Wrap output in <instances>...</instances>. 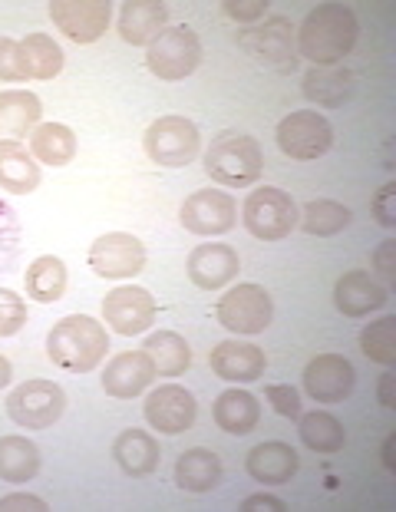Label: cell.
Masks as SVG:
<instances>
[{"label":"cell","mask_w":396,"mask_h":512,"mask_svg":"<svg viewBox=\"0 0 396 512\" xmlns=\"http://www.w3.org/2000/svg\"><path fill=\"white\" fill-rule=\"evenodd\" d=\"M357 37H360V20L347 4H317L304 17L301 30L294 34V43H297V57L311 60L321 70L350 57V50L357 47Z\"/></svg>","instance_id":"cell-1"},{"label":"cell","mask_w":396,"mask_h":512,"mask_svg":"<svg viewBox=\"0 0 396 512\" xmlns=\"http://www.w3.org/2000/svg\"><path fill=\"white\" fill-rule=\"evenodd\" d=\"M47 354L66 374H90L109 354L106 328L96 318H86V314H70V318H63L50 328Z\"/></svg>","instance_id":"cell-2"},{"label":"cell","mask_w":396,"mask_h":512,"mask_svg":"<svg viewBox=\"0 0 396 512\" xmlns=\"http://www.w3.org/2000/svg\"><path fill=\"white\" fill-rule=\"evenodd\" d=\"M205 172L228 189H248L264 172V152L255 136L225 129L205 149Z\"/></svg>","instance_id":"cell-3"},{"label":"cell","mask_w":396,"mask_h":512,"mask_svg":"<svg viewBox=\"0 0 396 512\" xmlns=\"http://www.w3.org/2000/svg\"><path fill=\"white\" fill-rule=\"evenodd\" d=\"M238 47L255 63H261V67H268L274 73L297 70V43H294V27L288 17H268L245 30H238Z\"/></svg>","instance_id":"cell-4"},{"label":"cell","mask_w":396,"mask_h":512,"mask_svg":"<svg viewBox=\"0 0 396 512\" xmlns=\"http://www.w3.org/2000/svg\"><path fill=\"white\" fill-rule=\"evenodd\" d=\"M142 146H146V156L165 169H182L189 162L198 159L202 152V136H198V126L185 116H159L156 123L146 129L142 136Z\"/></svg>","instance_id":"cell-5"},{"label":"cell","mask_w":396,"mask_h":512,"mask_svg":"<svg viewBox=\"0 0 396 512\" xmlns=\"http://www.w3.org/2000/svg\"><path fill=\"white\" fill-rule=\"evenodd\" d=\"M146 63L165 83L185 80V76H192L198 70V63H202V40L185 24L165 27L146 47Z\"/></svg>","instance_id":"cell-6"},{"label":"cell","mask_w":396,"mask_h":512,"mask_svg":"<svg viewBox=\"0 0 396 512\" xmlns=\"http://www.w3.org/2000/svg\"><path fill=\"white\" fill-rule=\"evenodd\" d=\"M66 410V394L53 380H24L7 397V417L24 430H47L53 427Z\"/></svg>","instance_id":"cell-7"},{"label":"cell","mask_w":396,"mask_h":512,"mask_svg":"<svg viewBox=\"0 0 396 512\" xmlns=\"http://www.w3.org/2000/svg\"><path fill=\"white\" fill-rule=\"evenodd\" d=\"M241 222L261 242H281L284 235H291V228L297 225V205L284 189L274 185H261L245 199L241 209Z\"/></svg>","instance_id":"cell-8"},{"label":"cell","mask_w":396,"mask_h":512,"mask_svg":"<svg viewBox=\"0 0 396 512\" xmlns=\"http://www.w3.org/2000/svg\"><path fill=\"white\" fill-rule=\"evenodd\" d=\"M215 314L225 331L238 337H255L271 324L274 304H271V294L261 285H235L222 294Z\"/></svg>","instance_id":"cell-9"},{"label":"cell","mask_w":396,"mask_h":512,"mask_svg":"<svg viewBox=\"0 0 396 512\" xmlns=\"http://www.w3.org/2000/svg\"><path fill=\"white\" fill-rule=\"evenodd\" d=\"M278 146L297 162L321 159L334 146V129L317 110H297L278 123Z\"/></svg>","instance_id":"cell-10"},{"label":"cell","mask_w":396,"mask_h":512,"mask_svg":"<svg viewBox=\"0 0 396 512\" xmlns=\"http://www.w3.org/2000/svg\"><path fill=\"white\" fill-rule=\"evenodd\" d=\"M90 268L106 281L136 278L146 268V245L129 232H106L90 245Z\"/></svg>","instance_id":"cell-11"},{"label":"cell","mask_w":396,"mask_h":512,"mask_svg":"<svg viewBox=\"0 0 396 512\" xmlns=\"http://www.w3.org/2000/svg\"><path fill=\"white\" fill-rule=\"evenodd\" d=\"M179 222L192 235H225L238 222V202L225 189H198L182 202Z\"/></svg>","instance_id":"cell-12"},{"label":"cell","mask_w":396,"mask_h":512,"mask_svg":"<svg viewBox=\"0 0 396 512\" xmlns=\"http://www.w3.org/2000/svg\"><path fill=\"white\" fill-rule=\"evenodd\" d=\"M50 20L73 43H96L109 30L113 4L109 0H53Z\"/></svg>","instance_id":"cell-13"},{"label":"cell","mask_w":396,"mask_h":512,"mask_svg":"<svg viewBox=\"0 0 396 512\" xmlns=\"http://www.w3.org/2000/svg\"><path fill=\"white\" fill-rule=\"evenodd\" d=\"M156 298L146 288L136 285H119L103 298V318L116 334L136 337L146 334L156 324Z\"/></svg>","instance_id":"cell-14"},{"label":"cell","mask_w":396,"mask_h":512,"mask_svg":"<svg viewBox=\"0 0 396 512\" xmlns=\"http://www.w3.org/2000/svg\"><path fill=\"white\" fill-rule=\"evenodd\" d=\"M142 413H146V420H149L152 430L165 433V437H175V433H185L195 423L198 403H195V397L185 387L165 384V387L149 390Z\"/></svg>","instance_id":"cell-15"},{"label":"cell","mask_w":396,"mask_h":512,"mask_svg":"<svg viewBox=\"0 0 396 512\" xmlns=\"http://www.w3.org/2000/svg\"><path fill=\"white\" fill-rule=\"evenodd\" d=\"M357 387V370L340 354H317L304 367V390L317 403H344Z\"/></svg>","instance_id":"cell-16"},{"label":"cell","mask_w":396,"mask_h":512,"mask_svg":"<svg viewBox=\"0 0 396 512\" xmlns=\"http://www.w3.org/2000/svg\"><path fill=\"white\" fill-rule=\"evenodd\" d=\"M185 271H189V281L195 288L218 291V288H225L238 278L241 258H238L235 248L225 245V242H208V245L192 248Z\"/></svg>","instance_id":"cell-17"},{"label":"cell","mask_w":396,"mask_h":512,"mask_svg":"<svg viewBox=\"0 0 396 512\" xmlns=\"http://www.w3.org/2000/svg\"><path fill=\"white\" fill-rule=\"evenodd\" d=\"M156 364L149 361L146 351H126L116 354L103 370V390L116 400H136L139 394L156 384Z\"/></svg>","instance_id":"cell-18"},{"label":"cell","mask_w":396,"mask_h":512,"mask_svg":"<svg viewBox=\"0 0 396 512\" xmlns=\"http://www.w3.org/2000/svg\"><path fill=\"white\" fill-rule=\"evenodd\" d=\"M208 364H212V374L228 380V384H255L264 377L268 357L251 341H222L208 354Z\"/></svg>","instance_id":"cell-19"},{"label":"cell","mask_w":396,"mask_h":512,"mask_svg":"<svg viewBox=\"0 0 396 512\" xmlns=\"http://www.w3.org/2000/svg\"><path fill=\"white\" fill-rule=\"evenodd\" d=\"M390 291L383 281H377L370 275V271L363 268H354L347 271V275H340L337 288H334V304L340 314H347V318H363V314L370 311H380L383 304H387Z\"/></svg>","instance_id":"cell-20"},{"label":"cell","mask_w":396,"mask_h":512,"mask_svg":"<svg viewBox=\"0 0 396 512\" xmlns=\"http://www.w3.org/2000/svg\"><path fill=\"white\" fill-rule=\"evenodd\" d=\"M119 37L132 47H149L169 27V7L159 0H126L116 17Z\"/></svg>","instance_id":"cell-21"},{"label":"cell","mask_w":396,"mask_h":512,"mask_svg":"<svg viewBox=\"0 0 396 512\" xmlns=\"http://www.w3.org/2000/svg\"><path fill=\"white\" fill-rule=\"evenodd\" d=\"M297 466H301L297 453L291 450L288 443H281V440L258 443L255 450L245 456L248 476L258 479V483H264V486H284V483H291V479L297 476Z\"/></svg>","instance_id":"cell-22"},{"label":"cell","mask_w":396,"mask_h":512,"mask_svg":"<svg viewBox=\"0 0 396 512\" xmlns=\"http://www.w3.org/2000/svg\"><path fill=\"white\" fill-rule=\"evenodd\" d=\"M113 460L126 476L139 479V476H149L152 470H156L159 460H162V450H159V443L152 433L132 427V430H123L113 440Z\"/></svg>","instance_id":"cell-23"},{"label":"cell","mask_w":396,"mask_h":512,"mask_svg":"<svg viewBox=\"0 0 396 512\" xmlns=\"http://www.w3.org/2000/svg\"><path fill=\"white\" fill-rule=\"evenodd\" d=\"M40 113H43L40 96H33L27 90L0 93V143H17V139L33 133V126L40 123Z\"/></svg>","instance_id":"cell-24"},{"label":"cell","mask_w":396,"mask_h":512,"mask_svg":"<svg viewBox=\"0 0 396 512\" xmlns=\"http://www.w3.org/2000/svg\"><path fill=\"white\" fill-rule=\"evenodd\" d=\"M218 479H222V460H218V453L205 450V446L185 450L179 456V463H175V486L192 496L212 493Z\"/></svg>","instance_id":"cell-25"},{"label":"cell","mask_w":396,"mask_h":512,"mask_svg":"<svg viewBox=\"0 0 396 512\" xmlns=\"http://www.w3.org/2000/svg\"><path fill=\"white\" fill-rule=\"evenodd\" d=\"M212 417L225 433H231V437H245V433L258 427L261 400L255 394H248V390H225V394H218L215 400Z\"/></svg>","instance_id":"cell-26"},{"label":"cell","mask_w":396,"mask_h":512,"mask_svg":"<svg viewBox=\"0 0 396 512\" xmlns=\"http://www.w3.org/2000/svg\"><path fill=\"white\" fill-rule=\"evenodd\" d=\"M40 179V166L27 152V146L0 143V189L10 195H27L37 189Z\"/></svg>","instance_id":"cell-27"},{"label":"cell","mask_w":396,"mask_h":512,"mask_svg":"<svg viewBox=\"0 0 396 512\" xmlns=\"http://www.w3.org/2000/svg\"><path fill=\"white\" fill-rule=\"evenodd\" d=\"M142 351L156 364V374L162 377H182L192 367V347L185 344L182 334L175 331H156L142 341Z\"/></svg>","instance_id":"cell-28"},{"label":"cell","mask_w":396,"mask_h":512,"mask_svg":"<svg viewBox=\"0 0 396 512\" xmlns=\"http://www.w3.org/2000/svg\"><path fill=\"white\" fill-rule=\"evenodd\" d=\"M30 156L43 166H66L76 156V133L63 123H43L33 126L30 133Z\"/></svg>","instance_id":"cell-29"},{"label":"cell","mask_w":396,"mask_h":512,"mask_svg":"<svg viewBox=\"0 0 396 512\" xmlns=\"http://www.w3.org/2000/svg\"><path fill=\"white\" fill-rule=\"evenodd\" d=\"M304 96L317 106H327V110H340L344 103H350L354 96V73L347 70H311L304 73L301 83Z\"/></svg>","instance_id":"cell-30"},{"label":"cell","mask_w":396,"mask_h":512,"mask_svg":"<svg viewBox=\"0 0 396 512\" xmlns=\"http://www.w3.org/2000/svg\"><path fill=\"white\" fill-rule=\"evenodd\" d=\"M20 60L30 80H57L63 70V47L50 34H27L20 40Z\"/></svg>","instance_id":"cell-31"},{"label":"cell","mask_w":396,"mask_h":512,"mask_svg":"<svg viewBox=\"0 0 396 512\" xmlns=\"http://www.w3.org/2000/svg\"><path fill=\"white\" fill-rule=\"evenodd\" d=\"M301 423V440L304 446H311L314 453H340L347 443V430L334 413L327 410H311L297 417Z\"/></svg>","instance_id":"cell-32"},{"label":"cell","mask_w":396,"mask_h":512,"mask_svg":"<svg viewBox=\"0 0 396 512\" xmlns=\"http://www.w3.org/2000/svg\"><path fill=\"white\" fill-rule=\"evenodd\" d=\"M40 473V450L27 437H0V479L27 483Z\"/></svg>","instance_id":"cell-33"},{"label":"cell","mask_w":396,"mask_h":512,"mask_svg":"<svg viewBox=\"0 0 396 512\" xmlns=\"http://www.w3.org/2000/svg\"><path fill=\"white\" fill-rule=\"evenodd\" d=\"M27 294L37 304H53L63 298L66 291V265L60 258L43 255L27 268Z\"/></svg>","instance_id":"cell-34"},{"label":"cell","mask_w":396,"mask_h":512,"mask_svg":"<svg viewBox=\"0 0 396 512\" xmlns=\"http://www.w3.org/2000/svg\"><path fill=\"white\" fill-rule=\"evenodd\" d=\"M350 225V209L344 202H334V199H314L304 205V215H301V232L307 235H317V238H330L337 232H344Z\"/></svg>","instance_id":"cell-35"},{"label":"cell","mask_w":396,"mask_h":512,"mask_svg":"<svg viewBox=\"0 0 396 512\" xmlns=\"http://www.w3.org/2000/svg\"><path fill=\"white\" fill-rule=\"evenodd\" d=\"M360 351L370 357L373 364L393 367L396 364V318L383 314L373 324L360 331Z\"/></svg>","instance_id":"cell-36"},{"label":"cell","mask_w":396,"mask_h":512,"mask_svg":"<svg viewBox=\"0 0 396 512\" xmlns=\"http://www.w3.org/2000/svg\"><path fill=\"white\" fill-rule=\"evenodd\" d=\"M20 248V222L7 202H0V275L14 265Z\"/></svg>","instance_id":"cell-37"},{"label":"cell","mask_w":396,"mask_h":512,"mask_svg":"<svg viewBox=\"0 0 396 512\" xmlns=\"http://www.w3.org/2000/svg\"><path fill=\"white\" fill-rule=\"evenodd\" d=\"M27 324V301L17 291L0 288V337H14Z\"/></svg>","instance_id":"cell-38"},{"label":"cell","mask_w":396,"mask_h":512,"mask_svg":"<svg viewBox=\"0 0 396 512\" xmlns=\"http://www.w3.org/2000/svg\"><path fill=\"white\" fill-rule=\"evenodd\" d=\"M0 80H7V83L30 80L24 70V60H20V43L10 37H0Z\"/></svg>","instance_id":"cell-39"},{"label":"cell","mask_w":396,"mask_h":512,"mask_svg":"<svg viewBox=\"0 0 396 512\" xmlns=\"http://www.w3.org/2000/svg\"><path fill=\"white\" fill-rule=\"evenodd\" d=\"M268 390V403L274 407V413L284 420H297L301 417V394H297L294 387L288 384H271V387H264Z\"/></svg>","instance_id":"cell-40"},{"label":"cell","mask_w":396,"mask_h":512,"mask_svg":"<svg viewBox=\"0 0 396 512\" xmlns=\"http://www.w3.org/2000/svg\"><path fill=\"white\" fill-rule=\"evenodd\" d=\"M222 10L231 20L251 27V24H258V20H264V14H268V0H225Z\"/></svg>","instance_id":"cell-41"},{"label":"cell","mask_w":396,"mask_h":512,"mask_svg":"<svg viewBox=\"0 0 396 512\" xmlns=\"http://www.w3.org/2000/svg\"><path fill=\"white\" fill-rule=\"evenodd\" d=\"M370 212H373V219H377V225L396 228V185L393 182L380 185V192H377V199H373Z\"/></svg>","instance_id":"cell-42"},{"label":"cell","mask_w":396,"mask_h":512,"mask_svg":"<svg viewBox=\"0 0 396 512\" xmlns=\"http://www.w3.org/2000/svg\"><path fill=\"white\" fill-rule=\"evenodd\" d=\"M373 271L383 278V285H393V278H396V242L393 238H387V242L373 252Z\"/></svg>","instance_id":"cell-43"},{"label":"cell","mask_w":396,"mask_h":512,"mask_svg":"<svg viewBox=\"0 0 396 512\" xmlns=\"http://www.w3.org/2000/svg\"><path fill=\"white\" fill-rule=\"evenodd\" d=\"M50 506L43 503L40 496H30V493H14V496H4L0 499V512H47Z\"/></svg>","instance_id":"cell-44"},{"label":"cell","mask_w":396,"mask_h":512,"mask_svg":"<svg viewBox=\"0 0 396 512\" xmlns=\"http://www.w3.org/2000/svg\"><path fill=\"white\" fill-rule=\"evenodd\" d=\"M241 509H245V512H258V509H264V512H288V506H284L281 499H274V496H251V499L241 503Z\"/></svg>","instance_id":"cell-45"},{"label":"cell","mask_w":396,"mask_h":512,"mask_svg":"<svg viewBox=\"0 0 396 512\" xmlns=\"http://www.w3.org/2000/svg\"><path fill=\"white\" fill-rule=\"evenodd\" d=\"M380 403H383V407H387V410H393V407H396V400H393V374H390V370L380 377Z\"/></svg>","instance_id":"cell-46"},{"label":"cell","mask_w":396,"mask_h":512,"mask_svg":"<svg viewBox=\"0 0 396 512\" xmlns=\"http://www.w3.org/2000/svg\"><path fill=\"white\" fill-rule=\"evenodd\" d=\"M10 377H14V367H10V361L4 354H0V390H4L10 384Z\"/></svg>","instance_id":"cell-47"}]
</instances>
